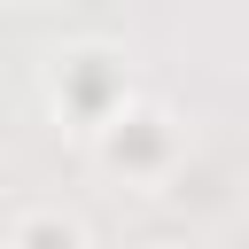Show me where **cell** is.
<instances>
[{"instance_id":"2","label":"cell","mask_w":249,"mask_h":249,"mask_svg":"<svg viewBox=\"0 0 249 249\" xmlns=\"http://www.w3.org/2000/svg\"><path fill=\"white\" fill-rule=\"evenodd\" d=\"M179 156H187V132H179V117H171L163 101H148V93H132V101L93 132V163H101L109 179H124V187H163V179L179 171Z\"/></svg>"},{"instance_id":"1","label":"cell","mask_w":249,"mask_h":249,"mask_svg":"<svg viewBox=\"0 0 249 249\" xmlns=\"http://www.w3.org/2000/svg\"><path fill=\"white\" fill-rule=\"evenodd\" d=\"M124 101H132V62H124V47H109V39H70V47L47 54V109H54L70 132L93 140Z\"/></svg>"},{"instance_id":"3","label":"cell","mask_w":249,"mask_h":249,"mask_svg":"<svg viewBox=\"0 0 249 249\" xmlns=\"http://www.w3.org/2000/svg\"><path fill=\"white\" fill-rule=\"evenodd\" d=\"M0 249H93V233H86V218H70L62 202H31V210L8 218Z\"/></svg>"},{"instance_id":"4","label":"cell","mask_w":249,"mask_h":249,"mask_svg":"<svg viewBox=\"0 0 249 249\" xmlns=\"http://www.w3.org/2000/svg\"><path fill=\"white\" fill-rule=\"evenodd\" d=\"M16 8H31V0H16Z\"/></svg>"}]
</instances>
